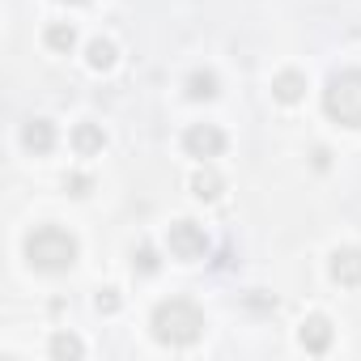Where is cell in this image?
<instances>
[{"mask_svg": "<svg viewBox=\"0 0 361 361\" xmlns=\"http://www.w3.org/2000/svg\"><path fill=\"white\" fill-rule=\"evenodd\" d=\"M149 327H153V340H157V344L188 348V344L200 340L204 314H200V306L188 302V298H170V302H161V306L153 310V323H149Z\"/></svg>", "mask_w": 361, "mask_h": 361, "instance_id": "obj_1", "label": "cell"}, {"mask_svg": "<svg viewBox=\"0 0 361 361\" xmlns=\"http://www.w3.org/2000/svg\"><path fill=\"white\" fill-rule=\"evenodd\" d=\"M26 264L35 272H68L77 264V238L60 226H39L26 234Z\"/></svg>", "mask_w": 361, "mask_h": 361, "instance_id": "obj_2", "label": "cell"}, {"mask_svg": "<svg viewBox=\"0 0 361 361\" xmlns=\"http://www.w3.org/2000/svg\"><path fill=\"white\" fill-rule=\"evenodd\" d=\"M323 111L344 128H361V68H344L323 85Z\"/></svg>", "mask_w": 361, "mask_h": 361, "instance_id": "obj_3", "label": "cell"}, {"mask_svg": "<svg viewBox=\"0 0 361 361\" xmlns=\"http://www.w3.org/2000/svg\"><path fill=\"white\" fill-rule=\"evenodd\" d=\"M166 247H170L174 259L192 264V259H204V255H209V234H204V226H196V221H174L170 234H166Z\"/></svg>", "mask_w": 361, "mask_h": 361, "instance_id": "obj_4", "label": "cell"}, {"mask_svg": "<svg viewBox=\"0 0 361 361\" xmlns=\"http://www.w3.org/2000/svg\"><path fill=\"white\" fill-rule=\"evenodd\" d=\"M183 149H188L192 157H200V161L221 157V149H226V132H221L217 123H192V128L183 132Z\"/></svg>", "mask_w": 361, "mask_h": 361, "instance_id": "obj_5", "label": "cell"}, {"mask_svg": "<svg viewBox=\"0 0 361 361\" xmlns=\"http://www.w3.org/2000/svg\"><path fill=\"white\" fill-rule=\"evenodd\" d=\"M331 323L323 319V314H310V319H302V327H298V340H302V348L306 353H327L331 348Z\"/></svg>", "mask_w": 361, "mask_h": 361, "instance_id": "obj_6", "label": "cell"}, {"mask_svg": "<svg viewBox=\"0 0 361 361\" xmlns=\"http://www.w3.org/2000/svg\"><path fill=\"white\" fill-rule=\"evenodd\" d=\"M331 281L336 285H361V251L357 247H340L331 251Z\"/></svg>", "mask_w": 361, "mask_h": 361, "instance_id": "obj_7", "label": "cell"}, {"mask_svg": "<svg viewBox=\"0 0 361 361\" xmlns=\"http://www.w3.org/2000/svg\"><path fill=\"white\" fill-rule=\"evenodd\" d=\"M22 145H26L30 153H51V149H56V128H51V119H26Z\"/></svg>", "mask_w": 361, "mask_h": 361, "instance_id": "obj_8", "label": "cell"}, {"mask_svg": "<svg viewBox=\"0 0 361 361\" xmlns=\"http://www.w3.org/2000/svg\"><path fill=\"white\" fill-rule=\"evenodd\" d=\"M102 145H106V132H102L98 123H77V128H73V149H77L81 157L102 153Z\"/></svg>", "mask_w": 361, "mask_h": 361, "instance_id": "obj_9", "label": "cell"}, {"mask_svg": "<svg viewBox=\"0 0 361 361\" xmlns=\"http://www.w3.org/2000/svg\"><path fill=\"white\" fill-rule=\"evenodd\" d=\"M221 188H226V183H221V174H217L213 166H200V170L192 174V196H196V200H217Z\"/></svg>", "mask_w": 361, "mask_h": 361, "instance_id": "obj_10", "label": "cell"}, {"mask_svg": "<svg viewBox=\"0 0 361 361\" xmlns=\"http://www.w3.org/2000/svg\"><path fill=\"white\" fill-rule=\"evenodd\" d=\"M272 94H276L281 102H298V98L306 94V77H302L298 68H285V73L272 81Z\"/></svg>", "mask_w": 361, "mask_h": 361, "instance_id": "obj_11", "label": "cell"}, {"mask_svg": "<svg viewBox=\"0 0 361 361\" xmlns=\"http://www.w3.org/2000/svg\"><path fill=\"white\" fill-rule=\"evenodd\" d=\"M188 98H192V102L217 98V73H192V77H188Z\"/></svg>", "mask_w": 361, "mask_h": 361, "instance_id": "obj_12", "label": "cell"}, {"mask_svg": "<svg viewBox=\"0 0 361 361\" xmlns=\"http://www.w3.org/2000/svg\"><path fill=\"white\" fill-rule=\"evenodd\" d=\"M43 39H47V47H51V51H73V47H77V30H73L68 22L47 26V35H43Z\"/></svg>", "mask_w": 361, "mask_h": 361, "instance_id": "obj_13", "label": "cell"}, {"mask_svg": "<svg viewBox=\"0 0 361 361\" xmlns=\"http://www.w3.org/2000/svg\"><path fill=\"white\" fill-rule=\"evenodd\" d=\"M85 60H90V68L106 73V68L115 64V43H111V39H94V43H90V51H85Z\"/></svg>", "mask_w": 361, "mask_h": 361, "instance_id": "obj_14", "label": "cell"}, {"mask_svg": "<svg viewBox=\"0 0 361 361\" xmlns=\"http://www.w3.org/2000/svg\"><path fill=\"white\" fill-rule=\"evenodd\" d=\"M81 353H85V344H81L77 336H68V331L51 336V357H56V361H77Z\"/></svg>", "mask_w": 361, "mask_h": 361, "instance_id": "obj_15", "label": "cell"}, {"mask_svg": "<svg viewBox=\"0 0 361 361\" xmlns=\"http://www.w3.org/2000/svg\"><path fill=\"white\" fill-rule=\"evenodd\" d=\"M132 268H136L140 276H153V272H157V251H153V247H136V251H132Z\"/></svg>", "mask_w": 361, "mask_h": 361, "instance_id": "obj_16", "label": "cell"}, {"mask_svg": "<svg viewBox=\"0 0 361 361\" xmlns=\"http://www.w3.org/2000/svg\"><path fill=\"white\" fill-rule=\"evenodd\" d=\"M94 306H98L102 314H115V310H119V293H115V289H98V298H94Z\"/></svg>", "mask_w": 361, "mask_h": 361, "instance_id": "obj_17", "label": "cell"}, {"mask_svg": "<svg viewBox=\"0 0 361 361\" xmlns=\"http://www.w3.org/2000/svg\"><path fill=\"white\" fill-rule=\"evenodd\" d=\"M68 192H73V196H85V192H90V178H85V174H73V178H68Z\"/></svg>", "mask_w": 361, "mask_h": 361, "instance_id": "obj_18", "label": "cell"}, {"mask_svg": "<svg viewBox=\"0 0 361 361\" xmlns=\"http://www.w3.org/2000/svg\"><path fill=\"white\" fill-rule=\"evenodd\" d=\"M64 5H85V0H64Z\"/></svg>", "mask_w": 361, "mask_h": 361, "instance_id": "obj_19", "label": "cell"}]
</instances>
